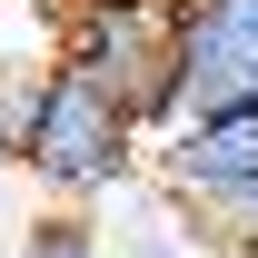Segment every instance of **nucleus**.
Masks as SVG:
<instances>
[{"instance_id":"1a4fd4ad","label":"nucleus","mask_w":258,"mask_h":258,"mask_svg":"<svg viewBox=\"0 0 258 258\" xmlns=\"http://www.w3.org/2000/svg\"><path fill=\"white\" fill-rule=\"evenodd\" d=\"M149 10H179V0H149Z\"/></svg>"},{"instance_id":"6e6552de","label":"nucleus","mask_w":258,"mask_h":258,"mask_svg":"<svg viewBox=\"0 0 258 258\" xmlns=\"http://www.w3.org/2000/svg\"><path fill=\"white\" fill-rule=\"evenodd\" d=\"M0 169H10V99H0Z\"/></svg>"},{"instance_id":"f257e3e1","label":"nucleus","mask_w":258,"mask_h":258,"mask_svg":"<svg viewBox=\"0 0 258 258\" xmlns=\"http://www.w3.org/2000/svg\"><path fill=\"white\" fill-rule=\"evenodd\" d=\"M10 169L50 209H109L119 189L149 179V129L60 60L30 90H10Z\"/></svg>"},{"instance_id":"f03ea898","label":"nucleus","mask_w":258,"mask_h":258,"mask_svg":"<svg viewBox=\"0 0 258 258\" xmlns=\"http://www.w3.org/2000/svg\"><path fill=\"white\" fill-rule=\"evenodd\" d=\"M60 60L99 99H119L149 139L169 129V10H149V0H70V50Z\"/></svg>"},{"instance_id":"0eeeda50","label":"nucleus","mask_w":258,"mask_h":258,"mask_svg":"<svg viewBox=\"0 0 258 258\" xmlns=\"http://www.w3.org/2000/svg\"><path fill=\"white\" fill-rule=\"evenodd\" d=\"M189 228H199V248H219V258H258V179H238V189H219V199H199Z\"/></svg>"},{"instance_id":"20e7f679","label":"nucleus","mask_w":258,"mask_h":258,"mask_svg":"<svg viewBox=\"0 0 258 258\" xmlns=\"http://www.w3.org/2000/svg\"><path fill=\"white\" fill-rule=\"evenodd\" d=\"M149 179H159L179 209H199V199H219V189H238V179H258V99L209 109V119H179L169 139H149Z\"/></svg>"},{"instance_id":"423d86ee","label":"nucleus","mask_w":258,"mask_h":258,"mask_svg":"<svg viewBox=\"0 0 258 258\" xmlns=\"http://www.w3.org/2000/svg\"><path fill=\"white\" fill-rule=\"evenodd\" d=\"M10 258H119V238H109L90 209H30L20 238H10Z\"/></svg>"},{"instance_id":"39448f33","label":"nucleus","mask_w":258,"mask_h":258,"mask_svg":"<svg viewBox=\"0 0 258 258\" xmlns=\"http://www.w3.org/2000/svg\"><path fill=\"white\" fill-rule=\"evenodd\" d=\"M70 50V0H0V99L30 90Z\"/></svg>"},{"instance_id":"7ed1b4c3","label":"nucleus","mask_w":258,"mask_h":258,"mask_svg":"<svg viewBox=\"0 0 258 258\" xmlns=\"http://www.w3.org/2000/svg\"><path fill=\"white\" fill-rule=\"evenodd\" d=\"M238 99H258V0H179L169 10V129L238 109Z\"/></svg>"}]
</instances>
